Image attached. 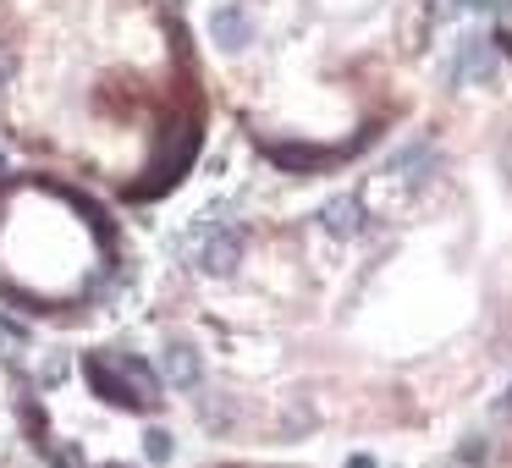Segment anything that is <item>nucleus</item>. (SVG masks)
I'll return each mask as SVG.
<instances>
[{"instance_id":"nucleus-1","label":"nucleus","mask_w":512,"mask_h":468,"mask_svg":"<svg viewBox=\"0 0 512 468\" xmlns=\"http://www.w3.org/2000/svg\"><path fill=\"white\" fill-rule=\"evenodd\" d=\"M171 248H177V254H193V265H199L204 276H232L237 259H243V232L215 215V221H193Z\"/></svg>"},{"instance_id":"nucleus-2","label":"nucleus","mask_w":512,"mask_h":468,"mask_svg":"<svg viewBox=\"0 0 512 468\" xmlns=\"http://www.w3.org/2000/svg\"><path fill=\"white\" fill-rule=\"evenodd\" d=\"M89 380L111 402H133V408H149V402H155V375H149V364H144V358H133V353L89 358Z\"/></svg>"},{"instance_id":"nucleus-3","label":"nucleus","mask_w":512,"mask_h":468,"mask_svg":"<svg viewBox=\"0 0 512 468\" xmlns=\"http://www.w3.org/2000/svg\"><path fill=\"white\" fill-rule=\"evenodd\" d=\"M490 72H496V50H490L479 34H463L452 45V56H446V78L452 83H485Z\"/></svg>"},{"instance_id":"nucleus-4","label":"nucleus","mask_w":512,"mask_h":468,"mask_svg":"<svg viewBox=\"0 0 512 468\" xmlns=\"http://www.w3.org/2000/svg\"><path fill=\"white\" fill-rule=\"evenodd\" d=\"M210 34L221 50H248L254 45V12H248L243 0H221L210 12Z\"/></svg>"},{"instance_id":"nucleus-5","label":"nucleus","mask_w":512,"mask_h":468,"mask_svg":"<svg viewBox=\"0 0 512 468\" xmlns=\"http://www.w3.org/2000/svg\"><path fill=\"white\" fill-rule=\"evenodd\" d=\"M320 226H325L331 237H342V243H347V237L364 232V204L347 199V193H342V199H331V204L320 210Z\"/></svg>"},{"instance_id":"nucleus-6","label":"nucleus","mask_w":512,"mask_h":468,"mask_svg":"<svg viewBox=\"0 0 512 468\" xmlns=\"http://www.w3.org/2000/svg\"><path fill=\"white\" fill-rule=\"evenodd\" d=\"M391 177H402V182H430L435 177V149L430 144H402L397 155H391Z\"/></svg>"},{"instance_id":"nucleus-7","label":"nucleus","mask_w":512,"mask_h":468,"mask_svg":"<svg viewBox=\"0 0 512 468\" xmlns=\"http://www.w3.org/2000/svg\"><path fill=\"white\" fill-rule=\"evenodd\" d=\"M160 369H166V380L177 391H193L199 386V353H193L188 342H171L166 353H160Z\"/></svg>"},{"instance_id":"nucleus-8","label":"nucleus","mask_w":512,"mask_h":468,"mask_svg":"<svg viewBox=\"0 0 512 468\" xmlns=\"http://www.w3.org/2000/svg\"><path fill=\"white\" fill-rule=\"evenodd\" d=\"M166 452H171V441L160 430H149V457H166Z\"/></svg>"},{"instance_id":"nucleus-9","label":"nucleus","mask_w":512,"mask_h":468,"mask_svg":"<svg viewBox=\"0 0 512 468\" xmlns=\"http://www.w3.org/2000/svg\"><path fill=\"white\" fill-rule=\"evenodd\" d=\"M6 72H12V61H6V50H0V83H6Z\"/></svg>"},{"instance_id":"nucleus-10","label":"nucleus","mask_w":512,"mask_h":468,"mask_svg":"<svg viewBox=\"0 0 512 468\" xmlns=\"http://www.w3.org/2000/svg\"><path fill=\"white\" fill-rule=\"evenodd\" d=\"M0 171H6V155H0Z\"/></svg>"}]
</instances>
